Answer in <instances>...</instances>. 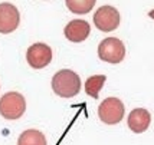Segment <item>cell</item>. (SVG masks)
<instances>
[{"instance_id": "cell-12", "label": "cell", "mask_w": 154, "mask_h": 145, "mask_svg": "<svg viewBox=\"0 0 154 145\" xmlns=\"http://www.w3.org/2000/svg\"><path fill=\"white\" fill-rule=\"evenodd\" d=\"M65 5L72 13L85 14L92 10V7L95 6V2L94 0H66Z\"/></svg>"}, {"instance_id": "cell-1", "label": "cell", "mask_w": 154, "mask_h": 145, "mask_svg": "<svg viewBox=\"0 0 154 145\" xmlns=\"http://www.w3.org/2000/svg\"><path fill=\"white\" fill-rule=\"evenodd\" d=\"M81 78L74 71L62 69L52 78V89L60 98H74L81 91Z\"/></svg>"}, {"instance_id": "cell-7", "label": "cell", "mask_w": 154, "mask_h": 145, "mask_svg": "<svg viewBox=\"0 0 154 145\" xmlns=\"http://www.w3.org/2000/svg\"><path fill=\"white\" fill-rule=\"evenodd\" d=\"M20 23V14L17 7L12 3H0V33L14 32Z\"/></svg>"}, {"instance_id": "cell-5", "label": "cell", "mask_w": 154, "mask_h": 145, "mask_svg": "<svg viewBox=\"0 0 154 145\" xmlns=\"http://www.w3.org/2000/svg\"><path fill=\"white\" fill-rule=\"evenodd\" d=\"M94 25L101 32H112L120 25V13L114 6H101L94 14Z\"/></svg>"}, {"instance_id": "cell-11", "label": "cell", "mask_w": 154, "mask_h": 145, "mask_svg": "<svg viewBox=\"0 0 154 145\" xmlns=\"http://www.w3.org/2000/svg\"><path fill=\"white\" fill-rule=\"evenodd\" d=\"M105 80H107V76H105V75H95V76L88 78L87 82H85V92H87L88 96H91V98H94V99H98L100 91L102 89Z\"/></svg>"}, {"instance_id": "cell-9", "label": "cell", "mask_w": 154, "mask_h": 145, "mask_svg": "<svg viewBox=\"0 0 154 145\" xmlns=\"http://www.w3.org/2000/svg\"><path fill=\"white\" fill-rule=\"evenodd\" d=\"M128 128L135 134H141V132L147 131L150 124H151V115L147 109L144 108H137L133 109L127 119Z\"/></svg>"}, {"instance_id": "cell-6", "label": "cell", "mask_w": 154, "mask_h": 145, "mask_svg": "<svg viewBox=\"0 0 154 145\" xmlns=\"http://www.w3.org/2000/svg\"><path fill=\"white\" fill-rule=\"evenodd\" d=\"M26 60L33 69L46 68L52 60V49L45 43H35L27 49Z\"/></svg>"}, {"instance_id": "cell-10", "label": "cell", "mask_w": 154, "mask_h": 145, "mask_svg": "<svg viewBox=\"0 0 154 145\" xmlns=\"http://www.w3.org/2000/svg\"><path fill=\"white\" fill-rule=\"evenodd\" d=\"M17 145H46V137L38 129H26L20 134Z\"/></svg>"}, {"instance_id": "cell-3", "label": "cell", "mask_w": 154, "mask_h": 145, "mask_svg": "<svg viewBox=\"0 0 154 145\" xmlns=\"http://www.w3.org/2000/svg\"><path fill=\"white\" fill-rule=\"evenodd\" d=\"M98 56L104 62L117 65L125 58V46L118 38H107L98 45Z\"/></svg>"}, {"instance_id": "cell-8", "label": "cell", "mask_w": 154, "mask_h": 145, "mask_svg": "<svg viewBox=\"0 0 154 145\" xmlns=\"http://www.w3.org/2000/svg\"><path fill=\"white\" fill-rule=\"evenodd\" d=\"M89 32H91L89 23L82 19L71 20L63 29L65 38L74 43H81V42L87 40V38L89 36Z\"/></svg>"}, {"instance_id": "cell-4", "label": "cell", "mask_w": 154, "mask_h": 145, "mask_svg": "<svg viewBox=\"0 0 154 145\" xmlns=\"http://www.w3.org/2000/svg\"><path fill=\"white\" fill-rule=\"evenodd\" d=\"M124 104L118 98H107L98 106V116L107 125H115L124 118Z\"/></svg>"}, {"instance_id": "cell-13", "label": "cell", "mask_w": 154, "mask_h": 145, "mask_svg": "<svg viewBox=\"0 0 154 145\" xmlns=\"http://www.w3.org/2000/svg\"><path fill=\"white\" fill-rule=\"evenodd\" d=\"M148 17H151V19H154V9H153V10H150V12H148Z\"/></svg>"}, {"instance_id": "cell-2", "label": "cell", "mask_w": 154, "mask_h": 145, "mask_svg": "<svg viewBox=\"0 0 154 145\" xmlns=\"http://www.w3.org/2000/svg\"><path fill=\"white\" fill-rule=\"evenodd\" d=\"M26 111L25 96L19 92H7L0 98V115L5 119L14 121L22 118Z\"/></svg>"}]
</instances>
